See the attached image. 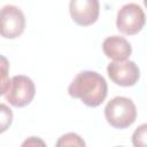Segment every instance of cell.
<instances>
[{"mask_svg": "<svg viewBox=\"0 0 147 147\" xmlns=\"http://www.w3.org/2000/svg\"><path fill=\"white\" fill-rule=\"evenodd\" d=\"M68 93L71 98L79 99L85 106L95 108L105 101L108 85L103 76L96 71L85 70L74 78L68 87Z\"/></svg>", "mask_w": 147, "mask_h": 147, "instance_id": "cell-1", "label": "cell"}, {"mask_svg": "<svg viewBox=\"0 0 147 147\" xmlns=\"http://www.w3.org/2000/svg\"><path fill=\"white\" fill-rule=\"evenodd\" d=\"M107 122L115 129H126L137 118V108L133 101L126 96L113 98L105 108Z\"/></svg>", "mask_w": 147, "mask_h": 147, "instance_id": "cell-2", "label": "cell"}, {"mask_svg": "<svg viewBox=\"0 0 147 147\" xmlns=\"http://www.w3.org/2000/svg\"><path fill=\"white\" fill-rule=\"evenodd\" d=\"M36 87L31 78L24 75L14 76L6 91L5 99L11 106L22 108L28 106L34 98Z\"/></svg>", "mask_w": 147, "mask_h": 147, "instance_id": "cell-3", "label": "cell"}, {"mask_svg": "<svg viewBox=\"0 0 147 147\" xmlns=\"http://www.w3.org/2000/svg\"><path fill=\"white\" fill-rule=\"evenodd\" d=\"M146 23V16L142 8L137 3H127L121 7L117 13L116 28L119 32L133 36L140 32Z\"/></svg>", "mask_w": 147, "mask_h": 147, "instance_id": "cell-4", "label": "cell"}, {"mask_svg": "<svg viewBox=\"0 0 147 147\" xmlns=\"http://www.w3.org/2000/svg\"><path fill=\"white\" fill-rule=\"evenodd\" d=\"M107 72L113 83L124 87L136 85L140 78L138 65L130 60L110 62L107 67Z\"/></svg>", "mask_w": 147, "mask_h": 147, "instance_id": "cell-5", "label": "cell"}, {"mask_svg": "<svg viewBox=\"0 0 147 147\" xmlns=\"http://www.w3.org/2000/svg\"><path fill=\"white\" fill-rule=\"evenodd\" d=\"M1 36L7 39L20 37L25 29V16L23 11L13 5L2 7L1 14Z\"/></svg>", "mask_w": 147, "mask_h": 147, "instance_id": "cell-6", "label": "cell"}, {"mask_svg": "<svg viewBox=\"0 0 147 147\" xmlns=\"http://www.w3.org/2000/svg\"><path fill=\"white\" fill-rule=\"evenodd\" d=\"M69 11L72 21L80 26L94 24L99 18V0H70Z\"/></svg>", "mask_w": 147, "mask_h": 147, "instance_id": "cell-7", "label": "cell"}, {"mask_svg": "<svg viewBox=\"0 0 147 147\" xmlns=\"http://www.w3.org/2000/svg\"><path fill=\"white\" fill-rule=\"evenodd\" d=\"M102 51L107 57L114 61H124L130 57L132 53V46L123 37L110 36L103 40Z\"/></svg>", "mask_w": 147, "mask_h": 147, "instance_id": "cell-8", "label": "cell"}, {"mask_svg": "<svg viewBox=\"0 0 147 147\" xmlns=\"http://www.w3.org/2000/svg\"><path fill=\"white\" fill-rule=\"evenodd\" d=\"M132 145L136 147H147V123L139 125L132 134Z\"/></svg>", "mask_w": 147, "mask_h": 147, "instance_id": "cell-9", "label": "cell"}, {"mask_svg": "<svg viewBox=\"0 0 147 147\" xmlns=\"http://www.w3.org/2000/svg\"><path fill=\"white\" fill-rule=\"evenodd\" d=\"M56 146H85V141L77 133H65L56 142Z\"/></svg>", "mask_w": 147, "mask_h": 147, "instance_id": "cell-10", "label": "cell"}, {"mask_svg": "<svg viewBox=\"0 0 147 147\" xmlns=\"http://www.w3.org/2000/svg\"><path fill=\"white\" fill-rule=\"evenodd\" d=\"M0 109H1V132L6 131L7 127L11 124V121H13V113L11 110L6 106V105H1L0 106Z\"/></svg>", "mask_w": 147, "mask_h": 147, "instance_id": "cell-11", "label": "cell"}, {"mask_svg": "<svg viewBox=\"0 0 147 147\" xmlns=\"http://www.w3.org/2000/svg\"><path fill=\"white\" fill-rule=\"evenodd\" d=\"M38 144L45 145V142H44V141H41V140H39V139L36 141V137H31L29 140H26V141H24V142H23V146H25V145H38Z\"/></svg>", "mask_w": 147, "mask_h": 147, "instance_id": "cell-12", "label": "cell"}, {"mask_svg": "<svg viewBox=\"0 0 147 147\" xmlns=\"http://www.w3.org/2000/svg\"><path fill=\"white\" fill-rule=\"evenodd\" d=\"M144 5H145V7L147 8V0H144Z\"/></svg>", "mask_w": 147, "mask_h": 147, "instance_id": "cell-13", "label": "cell"}]
</instances>
